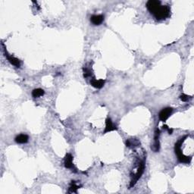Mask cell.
Returning a JSON list of instances; mask_svg holds the SVG:
<instances>
[{
  "label": "cell",
  "instance_id": "cell-11",
  "mask_svg": "<svg viewBox=\"0 0 194 194\" xmlns=\"http://www.w3.org/2000/svg\"><path fill=\"white\" fill-rule=\"evenodd\" d=\"M15 142L20 144H24V143H27L29 140V137L27 134H19L18 136L15 137Z\"/></svg>",
  "mask_w": 194,
  "mask_h": 194
},
{
  "label": "cell",
  "instance_id": "cell-15",
  "mask_svg": "<svg viewBox=\"0 0 194 194\" xmlns=\"http://www.w3.org/2000/svg\"><path fill=\"white\" fill-rule=\"evenodd\" d=\"M83 77H84L85 78L91 77L92 73L90 68H88L87 67H84V68H83Z\"/></svg>",
  "mask_w": 194,
  "mask_h": 194
},
{
  "label": "cell",
  "instance_id": "cell-8",
  "mask_svg": "<svg viewBox=\"0 0 194 194\" xmlns=\"http://www.w3.org/2000/svg\"><path fill=\"white\" fill-rule=\"evenodd\" d=\"M118 128L116 127V125H115L112 122V119L108 118H106V128H105L104 130V134L108 133V132H111L113 131V130H117Z\"/></svg>",
  "mask_w": 194,
  "mask_h": 194
},
{
  "label": "cell",
  "instance_id": "cell-3",
  "mask_svg": "<svg viewBox=\"0 0 194 194\" xmlns=\"http://www.w3.org/2000/svg\"><path fill=\"white\" fill-rule=\"evenodd\" d=\"M145 158L143 159V160L139 161L138 163V166H137V171L135 173L131 174V181H130V184L129 187L132 188L135 186V184H137V181H139V179L140 178L141 176L143 175V172H144L145 170Z\"/></svg>",
  "mask_w": 194,
  "mask_h": 194
},
{
  "label": "cell",
  "instance_id": "cell-4",
  "mask_svg": "<svg viewBox=\"0 0 194 194\" xmlns=\"http://www.w3.org/2000/svg\"><path fill=\"white\" fill-rule=\"evenodd\" d=\"M172 112H173V108H171V107H167V108H163L159 114V120L163 121V122H165L168 118L171 116Z\"/></svg>",
  "mask_w": 194,
  "mask_h": 194
},
{
  "label": "cell",
  "instance_id": "cell-12",
  "mask_svg": "<svg viewBox=\"0 0 194 194\" xmlns=\"http://www.w3.org/2000/svg\"><path fill=\"white\" fill-rule=\"evenodd\" d=\"M139 144L140 143L137 139H129L126 141V146L128 147H135V146H138Z\"/></svg>",
  "mask_w": 194,
  "mask_h": 194
},
{
  "label": "cell",
  "instance_id": "cell-1",
  "mask_svg": "<svg viewBox=\"0 0 194 194\" xmlns=\"http://www.w3.org/2000/svg\"><path fill=\"white\" fill-rule=\"evenodd\" d=\"M146 8L159 21L165 20L171 15V8L168 5H162L159 0H149L146 3Z\"/></svg>",
  "mask_w": 194,
  "mask_h": 194
},
{
  "label": "cell",
  "instance_id": "cell-6",
  "mask_svg": "<svg viewBox=\"0 0 194 194\" xmlns=\"http://www.w3.org/2000/svg\"><path fill=\"white\" fill-rule=\"evenodd\" d=\"M159 136H160V130L159 128H156L155 130V135H154V143L153 146V150L155 153L159 151L160 149V142H159Z\"/></svg>",
  "mask_w": 194,
  "mask_h": 194
},
{
  "label": "cell",
  "instance_id": "cell-14",
  "mask_svg": "<svg viewBox=\"0 0 194 194\" xmlns=\"http://www.w3.org/2000/svg\"><path fill=\"white\" fill-rule=\"evenodd\" d=\"M81 187V186H78L77 184H76L75 181H71V186L69 187V193H77V190L79 189V188Z\"/></svg>",
  "mask_w": 194,
  "mask_h": 194
},
{
  "label": "cell",
  "instance_id": "cell-5",
  "mask_svg": "<svg viewBox=\"0 0 194 194\" xmlns=\"http://www.w3.org/2000/svg\"><path fill=\"white\" fill-rule=\"evenodd\" d=\"M73 156L71 155V154L70 153H67L65 155V161H64V164L65 167L66 168H68V169L72 170V171L74 172H77V168H75L73 164Z\"/></svg>",
  "mask_w": 194,
  "mask_h": 194
},
{
  "label": "cell",
  "instance_id": "cell-2",
  "mask_svg": "<svg viewBox=\"0 0 194 194\" xmlns=\"http://www.w3.org/2000/svg\"><path fill=\"white\" fill-rule=\"evenodd\" d=\"M187 136H185V137L179 139L177 143H175V154L177 155V159H178L179 162L181 163H186V164H189L192 160V156H186L183 154L182 151H181V146H182L183 143L184 142L185 139H186Z\"/></svg>",
  "mask_w": 194,
  "mask_h": 194
},
{
  "label": "cell",
  "instance_id": "cell-17",
  "mask_svg": "<svg viewBox=\"0 0 194 194\" xmlns=\"http://www.w3.org/2000/svg\"><path fill=\"white\" fill-rule=\"evenodd\" d=\"M163 128H165V129L168 130V133H169V134H172V133H173V129H170V128H168V127L167 126V125H164L163 126Z\"/></svg>",
  "mask_w": 194,
  "mask_h": 194
},
{
  "label": "cell",
  "instance_id": "cell-16",
  "mask_svg": "<svg viewBox=\"0 0 194 194\" xmlns=\"http://www.w3.org/2000/svg\"><path fill=\"white\" fill-rule=\"evenodd\" d=\"M192 98L193 97H190V96L186 95V94H184V93L181 94V95L180 96V99L183 101V102H188V101H190V99H192Z\"/></svg>",
  "mask_w": 194,
  "mask_h": 194
},
{
  "label": "cell",
  "instance_id": "cell-9",
  "mask_svg": "<svg viewBox=\"0 0 194 194\" xmlns=\"http://www.w3.org/2000/svg\"><path fill=\"white\" fill-rule=\"evenodd\" d=\"M90 21L92 24L96 25H100L103 21H104V15L102 14H95V15H92L90 18Z\"/></svg>",
  "mask_w": 194,
  "mask_h": 194
},
{
  "label": "cell",
  "instance_id": "cell-7",
  "mask_svg": "<svg viewBox=\"0 0 194 194\" xmlns=\"http://www.w3.org/2000/svg\"><path fill=\"white\" fill-rule=\"evenodd\" d=\"M4 50H5V57H6V59H8V61H9L12 65L15 66L16 68H20L21 65V61H20L18 59H17V58L14 57V56H12V55H10L8 53V52L6 51L5 49H4Z\"/></svg>",
  "mask_w": 194,
  "mask_h": 194
},
{
  "label": "cell",
  "instance_id": "cell-13",
  "mask_svg": "<svg viewBox=\"0 0 194 194\" xmlns=\"http://www.w3.org/2000/svg\"><path fill=\"white\" fill-rule=\"evenodd\" d=\"M44 93H45V92L43 89L37 88V89H35V90H34L32 91V97L34 98H39L40 97H43V96L44 95Z\"/></svg>",
  "mask_w": 194,
  "mask_h": 194
},
{
  "label": "cell",
  "instance_id": "cell-10",
  "mask_svg": "<svg viewBox=\"0 0 194 194\" xmlns=\"http://www.w3.org/2000/svg\"><path fill=\"white\" fill-rule=\"evenodd\" d=\"M105 82H106L105 80L102 79L97 80L95 78H92L91 79V81H90V84H91L93 87L97 89H101L103 86H104Z\"/></svg>",
  "mask_w": 194,
  "mask_h": 194
}]
</instances>
